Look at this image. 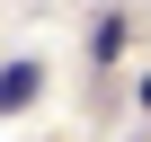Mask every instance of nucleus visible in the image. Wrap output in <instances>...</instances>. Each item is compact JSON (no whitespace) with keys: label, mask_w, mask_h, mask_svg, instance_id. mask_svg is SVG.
<instances>
[{"label":"nucleus","mask_w":151,"mask_h":142,"mask_svg":"<svg viewBox=\"0 0 151 142\" xmlns=\"http://www.w3.org/2000/svg\"><path fill=\"white\" fill-rule=\"evenodd\" d=\"M36 89H45V71H36V62H9V71H0V115H18Z\"/></svg>","instance_id":"1"}]
</instances>
